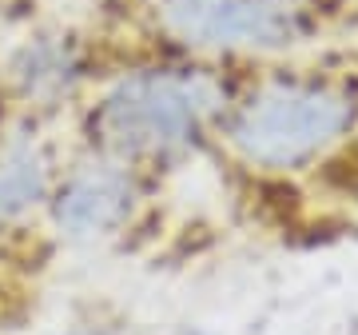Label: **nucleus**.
Segmentation results:
<instances>
[{
  "mask_svg": "<svg viewBox=\"0 0 358 335\" xmlns=\"http://www.w3.org/2000/svg\"><path fill=\"white\" fill-rule=\"evenodd\" d=\"M239 72L243 68L179 52L136 48L128 60H115L76 108L72 144L164 180L215 148Z\"/></svg>",
  "mask_w": 358,
  "mask_h": 335,
  "instance_id": "nucleus-1",
  "label": "nucleus"
},
{
  "mask_svg": "<svg viewBox=\"0 0 358 335\" xmlns=\"http://www.w3.org/2000/svg\"><path fill=\"white\" fill-rule=\"evenodd\" d=\"M358 136V72L327 64L243 68L215 148L255 176H307Z\"/></svg>",
  "mask_w": 358,
  "mask_h": 335,
  "instance_id": "nucleus-2",
  "label": "nucleus"
},
{
  "mask_svg": "<svg viewBox=\"0 0 358 335\" xmlns=\"http://www.w3.org/2000/svg\"><path fill=\"white\" fill-rule=\"evenodd\" d=\"M338 13L343 0H136V28L140 48L259 68L315 48Z\"/></svg>",
  "mask_w": 358,
  "mask_h": 335,
  "instance_id": "nucleus-3",
  "label": "nucleus"
},
{
  "mask_svg": "<svg viewBox=\"0 0 358 335\" xmlns=\"http://www.w3.org/2000/svg\"><path fill=\"white\" fill-rule=\"evenodd\" d=\"M159 180L108 152L72 144L52 184L40 228L72 252H103L128 244L155 204Z\"/></svg>",
  "mask_w": 358,
  "mask_h": 335,
  "instance_id": "nucleus-4",
  "label": "nucleus"
},
{
  "mask_svg": "<svg viewBox=\"0 0 358 335\" xmlns=\"http://www.w3.org/2000/svg\"><path fill=\"white\" fill-rule=\"evenodd\" d=\"M112 64L115 56H108L96 32L80 25H40L4 52L0 104L60 124V116H76Z\"/></svg>",
  "mask_w": 358,
  "mask_h": 335,
  "instance_id": "nucleus-5",
  "label": "nucleus"
},
{
  "mask_svg": "<svg viewBox=\"0 0 358 335\" xmlns=\"http://www.w3.org/2000/svg\"><path fill=\"white\" fill-rule=\"evenodd\" d=\"M64 156L56 124L0 104V240L44 219Z\"/></svg>",
  "mask_w": 358,
  "mask_h": 335,
  "instance_id": "nucleus-6",
  "label": "nucleus"
},
{
  "mask_svg": "<svg viewBox=\"0 0 358 335\" xmlns=\"http://www.w3.org/2000/svg\"><path fill=\"white\" fill-rule=\"evenodd\" d=\"M40 335H128V331H124V323H115V320L88 315V320H72L64 327H52V331H40Z\"/></svg>",
  "mask_w": 358,
  "mask_h": 335,
  "instance_id": "nucleus-7",
  "label": "nucleus"
},
{
  "mask_svg": "<svg viewBox=\"0 0 358 335\" xmlns=\"http://www.w3.org/2000/svg\"><path fill=\"white\" fill-rule=\"evenodd\" d=\"M176 335H211V331H203V327H179Z\"/></svg>",
  "mask_w": 358,
  "mask_h": 335,
  "instance_id": "nucleus-8",
  "label": "nucleus"
}]
</instances>
